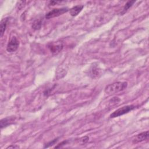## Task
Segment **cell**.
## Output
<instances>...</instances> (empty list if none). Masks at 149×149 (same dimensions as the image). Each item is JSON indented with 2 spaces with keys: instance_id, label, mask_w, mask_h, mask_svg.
Wrapping results in <instances>:
<instances>
[{
  "instance_id": "cell-1",
  "label": "cell",
  "mask_w": 149,
  "mask_h": 149,
  "mask_svg": "<svg viewBox=\"0 0 149 149\" xmlns=\"http://www.w3.org/2000/svg\"><path fill=\"white\" fill-rule=\"evenodd\" d=\"M127 86L126 81H117L107 85L105 88V92L107 94H114L124 90Z\"/></svg>"
},
{
  "instance_id": "cell-2",
  "label": "cell",
  "mask_w": 149,
  "mask_h": 149,
  "mask_svg": "<svg viewBox=\"0 0 149 149\" xmlns=\"http://www.w3.org/2000/svg\"><path fill=\"white\" fill-rule=\"evenodd\" d=\"M134 108H135V106L133 105H128L123 106V107L115 110L114 112H113L110 115V118H113L119 117L120 116H122L123 115L127 113L128 112L133 110Z\"/></svg>"
},
{
  "instance_id": "cell-3",
  "label": "cell",
  "mask_w": 149,
  "mask_h": 149,
  "mask_svg": "<svg viewBox=\"0 0 149 149\" xmlns=\"http://www.w3.org/2000/svg\"><path fill=\"white\" fill-rule=\"evenodd\" d=\"M69 10V9L68 8H56L48 12L45 15V18L47 19H49L55 17H58L64 13L67 12Z\"/></svg>"
},
{
  "instance_id": "cell-4",
  "label": "cell",
  "mask_w": 149,
  "mask_h": 149,
  "mask_svg": "<svg viewBox=\"0 0 149 149\" xmlns=\"http://www.w3.org/2000/svg\"><path fill=\"white\" fill-rule=\"evenodd\" d=\"M19 45V41H18V40L16 37L13 36L9 41L7 44L6 51L8 52H13L17 49Z\"/></svg>"
},
{
  "instance_id": "cell-5",
  "label": "cell",
  "mask_w": 149,
  "mask_h": 149,
  "mask_svg": "<svg viewBox=\"0 0 149 149\" xmlns=\"http://www.w3.org/2000/svg\"><path fill=\"white\" fill-rule=\"evenodd\" d=\"M148 135L149 133L148 130L140 133L133 137V139H132V143L133 144H137L143 141H145L148 139Z\"/></svg>"
},
{
  "instance_id": "cell-6",
  "label": "cell",
  "mask_w": 149,
  "mask_h": 149,
  "mask_svg": "<svg viewBox=\"0 0 149 149\" xmlns=\"http://www.w3.org/2000/svg\"><path fill=\"white\" fill-rule=\"evenodd\" d=\"M48 48H49L51 52L53 54H58L62 51L63 45L61 42L52 43L48 45Z\"/></svg>"
},
{
  "instance_id": "cell-7",
  "label": "cell",
  "mask_w": 149,
  "mask_h": 149,
  "mask_svg": "<svg viewBox=\"0 0 149 149\" xmlns=\"http://www.w3.org/2000/svg\"><path fill=\"white\" fill-rule=\"evenodd\" d=\"M15 119V118L14 117H8L3 118L1 119V122H0V126L1 128L2 129L3 127H5L10 124H12Z\"/></svg>"
},
{
  "instance_id": "cell-8",
  "label": "cell",
  "mask_w": 149,
  "mask_h": 149,
  "mask_svg": "<svg viewBox=\"0 0 149 149\" xmlns=\"http://www.w3.org/2000/svg\"><path fill=\"white\" fill-rule=\"evenodd\" d=\"M84 6L83 5H76L72 7L69 9L70 15L72 16H77L83 9Z\"/></svg>"
},
{
  "instance_id": "cell-9",
  "label": "cell",
  "mask_w": 149,
  "mask_h": 149,
  "mask_svg": "<svg viewBox=\"0 0 149 149\" xmlns=\"http://www.w3.org/2000/svg\"><path fill=\"white\" fill-rule=\"evenodd\" d=\"M7 22H8V19H3L1 20V26H0V34H1V37H2L5 31L6 28V25H7Z\"/></svg>"
},
{
  "instance_id": "cell-10",
  "label": "cell",
  "mask_w": 149,
  "mask_h": 149,
  "mask_svg": "<svg viewBox=\"0 0 149 149\" xmlns=\"http://www.w3.org/2000/svg\"><path fill=\"white\" fill-rule=\"evenodd\" d=\"M135 2V1H129L128 2H127V3L125 4V5L123 7V9L122 10V11L120 13H122V15H123L125 12H126L127 11V10L133 5V3Z\"/></svg>"
},
{
  "instance_id": "cell-11",
  "label": "cell",
  "mask_w": 149,
  "mask_h": 149,
  "mask_svg": "<svg viewBox=\"0 0 149 149\" xmlns=\"http://www.w3.org/2000/svg\"><path fill=\"white\" fill-rule=\"evenodd\" d=\"M41 26V22L40 20H36L35 21L33 25H32V27L35 29V30H37V29H40V27Z\"/></svg>"
},
{
  "instance_id": "cell-12",
  "label": "cell",
  "mask_w": 149,
  "mask_h": 149,
  "mask_svg": "<svg viewBox=\"0 0 149 149\" xmlns=\"http://www.w3.org/2000/svg\"><path fill=\"white\" fill-rule=\"evenodd\" d=\"M58 138H56V139H55L52 140V141H49V143H48L47 144H45V146H44V148L49 147V146H52V145L55 144V143L57 142V141H58Z\"/></svg>"
},
{
  "instance_id": "cell-13",
  "label": "cell",
  "mask_w": 149,
  "mask_h": 149,
  "mask_svg": "<svg viewBox=\"0 0 149 149\" xmlns=\"http://www.w3.org/2000/svg\"><path fill=\"white\" fill-rule=\"evenodd\" d=\"M68 142H69V141H68V140H65V141H62L61 143L58 144V146H56L55 148H60V147H62L63 146H64V145L66 144Z\"/></svg>"
},
{
  "instance_id": "cell-14",
  "label": "cell",
  "mask_w": 149,
  "mask_h": 149,
  "mask_svg": "<svg viewBox=\"0 0 149 149\" xmlns=\"http://www.w3.org/2000/svg\"><path fill=\"white\" fill-rule=\"evenodd\" d=\"M88 139H89L88 137H87V136H85V137H84L81 138L80 140L82 141V143H86L88 140Z\"/></svg>"
},
{
  "instance_id": "cell-15",
  "label": "cell",
  "mask_w": 149,
  "mask_h": 149,
  "mask_svg": "<svg viewBox=\"0 0 149 149\" xmlns=\"http://www.w3.org/2000/svg\"><path fill=\"white\" fill-rule=\"evenodd\" d=\"M19 146H9L8 147H7V148H19Z\"/></svg>"
}]
</instances>
